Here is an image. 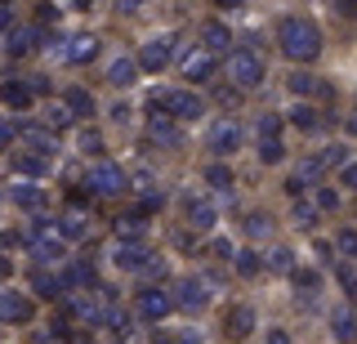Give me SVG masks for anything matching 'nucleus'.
<instances>
[{"mask_svg": "<svg viewBox=\"0 0 357 344\" xmlns=\"http://www.w3.org/2000/svg\"><path fill=\"white\" fill-rule=\"evenodd\" d=\"M31 98H36V90H31V85H22V81H5V85H0V103L14 107V112L31 107Z\"/></svg>", "mask_w": 357, "mask_h": 344, "instance_id": "nucleus-17", "label": "nucleus"}, {"mask_svg": "<svg viewBox=\"0 0 357 344\" xmlns=\"http://www.w3.org/2000/svg\"><path fill=\"white\" fill-rule=\"evenodd\" d=\"M295 219H299V228H312V219H317V210H312V206H295Z\"/></svg>", "mask_w": 357, "mask_h": 344, "instance_id": "nucleus-42", "label": "nucleus"}, {"mask_svg": "<svg viewBox=\"0 0 357 344\" xmlns=\"http://www.w3.org/2000/svg\"><path fill=\"white\" fill-rule=\"evenodd\" d=\"M232 260H237V273H241V277H255V273L264 269V264H259V255H255V250H241V255H232Z\"/></svg>", "mask_w": 357, "mask_h": 344, "instance_id": "nucleus-37", "label": "nucleus"}, {"mask_svg": "<svg viewBox=\"0 0 357 344\" xmlns=\"http://www.w3.org/2000/svg\"><path fill=\"white\" fill-rule=\"evenodd\" d=\"M241 228H245V237H268V215H264V210H250Z\"/></svg>", "mask_w": 357, "mask_h": 344, "instance_id": "nucleus-36", "label": "nucleus"}, {"mask_svg": "<svg viewBox=\"0 0 357 344\" xmlns=\"http://www.w3.org/2000/svg\"><path fill=\"white\" fill-rule=\"evenodd\" d=\"M9 202H14L18 210H40V206H45V188L31 184V179H22V184L9 188Z\"/></svg>", "mask_w": 357, "mask_h": 344, "instance_id": "nucleus-14", "label": "nucleus"}, {"mask_svg": "<svg viewBox=\"0 0 357 344\" xmlns=\"http://www.w3.org/2000/svg\"><path fill=\"white\" fill-rule=\"evenodd\" d=\"M349 130H353V135H357V107H353V117H349Z\"/></svg>", "mask_w": 357, "mask_h": 344, "instance_id": "nucleus-55", "label": "nucleus"}, {"mask_svg": "<svg viewBox=\"0 0 357 344\" xmlns=\"http://www.w3.org/2000/svg\"><path fill=\"white\" fill-rule=\"evenodd\" d=\"M9 59H27L31 50H36V31L31 27H9Z\"/></svg>", "mask_w": 357, "mask_h": 344, "instance_id": "nucleus-19", "label": "nucleus"}, {"mask_svg": "<svg viewBox=\"0 0 357 344\" xmlns=\"http://www.w3.org/2000/svg\"><path fill=\"white\" fill-rule=\"evenodd\" d=\"M255 139H282V117L264 112L259 121H255Z\"/></svg>", "mask_w": 357, "mask_h": 344, "instance_id": "nucleus-30", "label": "nucleus"}, {"mask_svg": "<svg viewBox=\"0 0 357 344\" xmlns=\"http://www.w3.org/2000/svg\"><path fill=\"white\" fill-rule=\"evenodd\" d=\"M277 50H282L290 63H312L321 54V27L304 14H290V18L277 23Z\"/></svg>", "mask_w": 357, "mask_h": 344, "instance_id": "nucleus-1", "label": "nucleus"}, {"mask_svg": "<svg viewBox=\"0 0 357 344\" xmlns=\"http://www.w3.org/2000/svg\"><path fill=\"white\" fill-rule=\"evenodd\" d=\"M215 5H219V9H241L245 0H215Z\"/></svg>", "mask_w": 357, "mask_h": 344, "instance_id": "nucleus-54", "label": "nucleus"}, {"mask_svg": "<svg viewBox=\"0 0 357 344\" xmlns=\"http://www.w3.org/2000/svg\"><path fill=\"white\" fill-rule=\"evenodd\" d=\"M67 313H72V317H81V322H98V304H94L89 295H76L72 304H67Z\"/></svg>", "mask_w": 357, "mask_h": 344, "instance_id": "nucleus-31", "label": "nucleus"}, {"mask_svg": "<svg viewBox=\"0 0 357 344\" xmlns=\"http://www.w3.org/2000/svg\"><path fill=\"white\" fill-rule=\"evenodd\" d=\"M165 117H170V121H201V117H206V98L192 94V90H170Z\"/></svg>", "mask_w": 357, "mask_h": 344, "instance_id": "nucleus-8", "label": "nucleus"}, {"mask_svg": "<svg viewBox=\"0 0 357 344\" xmlns=\"http://www.w3.org/2000/svg\"><path fill=\"white\" fill-rule=\"evenodd\" d=\"M67 112L94 117V94H89V90H67Z\"/></svg>", "mask_w": 357, "mask_h": 344, "instance_id": "nucleus-25", "label": "nucleus"}, {"mask_svg": "<svg viewBox=\"0 0 357 344\" xmlns=\"http://www.w3.org/2000/svg\"><path fill=\"white\" fill-rule=\"evenodd\" d=\"M344 152H349V148H344V143H331V148L321 152V165H344V161H349V157H344Z\"/></svg>", "mask_w": 357, "mask_h": 344, "instance_id": "nucleus-39", "label": "nucleus"}, {"mask_svg": "<svg viewBox=\"0 0 357 344\" xmlns=\"http://www.w3.org/2000/svg\"><path fill=\"white\" fill-rule=\"evenodd\" d=\"M264 344H290V331L286 327H273V331H268V340Z\"/></svg>", "mask_w": 357, "mask_h": 344, "instance_id": "nucleus-47", "label": "nucleus"}, {"mask_svg": "<svg viewBox=\"0 0 357 344\" xmlns=\"http://www.w3.org/2000/svg\"><path fill=\"white\" fill-rule=\"evenodd\" d=\"M290 121H295L299 130H317L321 126V112H317V107H308V103H295V107H290Z\"/></svg>", "mask_w": 357, "mask_h": 344, "instance_id": "nucleus-27", "label": "nucleus"}, {"mask_svg": "<svg viewBox=\"0 0 357 344\" xmlns=\"http://www.w3.org/2000/svg\"><path fill=\"white\" fill-rule=\"evenodd\" d=\"M340 188H357V161H344L340 165Z\"/></svg>", "mask_w": 357, "mask_h": 344, "instance_id": "nucleus-40", "label": "nucleus"}, {"mask_svg": "<svg viewBox=\"0 0 357 344\" xmlns=\"http://www.w3.org/2000/svg\"><path fill=\"white\" fill-rule=\"evenodd\" d=\"M206 148L215 152V157H228V152H237L241 148V126L232 117H219L215 126L206 130Z\"/></svg>", "mask_w": 357, "mask_h": 344, "instance_id": "nucleus-6", "label": "nucleus"}, {"mask_svg": "<svg viewBox=\"0 0 357 344\" xmlns=\"http://www.w3.org/2000/svg\"><path fill=\"white\" fill-rule=\"evenodd\" d=\"M178 72H183V81H210L215 76V54L210 50H201V45H192V50H183V59H178Z\"/></svg>", "mask_w": 357, "mask_h": 344, "instance_id": "nucleus-9", "label": "nucleus"}, {"mask_svg": "<svg viewBox=\"0 0 357 344\" xmlns=\"http://www.w3.org/2000/svg\"><path fill=\"white\" fill-rule=\"evenodd\" d=\"M178 206H183V224L192 228V232H210V228L219 224V206L210 202V197H197L192 193V197H183Z\"/></svg>", "mask_w": 357, "mask_h": 344, "instance_id": "nucleus-5", "label": "nucleus"}, {"mask_svg": "<svg viewBox=\"0 0 357 344\" xmlns=\"http://www.w3.org/2000/svg\"><path fill=\"white\" fill-rule=\"evenodd\" d=\"M67 121H72V112H67V107H50V126H54V130H63Z\"/></svg>", "mask_w": 357, "mask_h": 344, "instance_id": "nucleus-43", "label": "nucleus"}, {"mask_svg": "<svg viewBox=\"0 0 357 344\" xmlns=\"http://www.w3.org/2000/svg\"><path fill=\"white\" fill-rule=\"evenodd\" d=\"M94 54H98V40L94 36H72V40H67V50H63V59L67 63H89Z\"/></svg>", "mask_w": 357, "mask_h": 344, "instance_id": "nucleus-20", "label": "nucleus"}, {"mask_svg": "<svg viewBox=\"0 0 357 344\" xmlns=\"http://www.w3.org/2000/svg\"><path fill=\"white\" fill-rule=\"evenodd\" d=\"M139 5H143V0H121V14H134Z\"/></svg>", "mask_w": 357, "mask_h": 344, "instance_id": "nucleus-53", "label": "nucleus"}, {"mask_svg": "<svg viewBox=\"0 0 357 344\" xmlns=\"http://www.w3.org/2000/svg\"><path fill=\"white\" fill-rule=\"evenodd\" d=\"M31 286H36V295H45V299H59V291H63V282L54 273H45V264L36 269V277H31Z\"/></svg>", "mask_w": 357, "mask_h": 344, "instance_id": "nucleus-24", "label": "nucleus"}, {"mask_svg": "<svg viewBox=\"0 0 357 344\" xmlns=\"http://www.w3.org/2000/svg\"><path fill=\"white\" fill-rule=\"evenodd\" d=\"M134 308H139L143 322H165V317H170V308H174V299L165 295V291H156V286H148V291H139Z\"/></svg>", "mask_w": 357, "mask_h": 344, "instance_id": "nucleus-10", "label": "nucleus"}, {"mask_svg": "<svg viewBox=\"0 0 357 344\" xmlns=\"http://www.w3.org/2000/svg\"><path fill=\"white\" fill-rule=\"evenodd\" d=\"M76 143H81V152L85 157H98V152H103V135H98V130H81V135H76Z\"/></svg>", "mask_w": 357, "mask_h": 344, "instance_id": "nucleus-35", "label": "nucleus"}, {"mask_svg": "<svg viewBox=\"0 0 357 344\" xmlns=\"http://www.w3.org/2000/svg\"><path fill=\"white\" fill-rule=\"evenodd\" d=\"M201 50H210V54H223V50H232V31L219 23V18H210L206 27H201Z\"/></svg>", "mask_w": 357, "mask_h": 344, "instance_id": "nucleus-16", "label": "nucleus"}, {"mask_svg": "<svg viewBox=\"0 0 357 344\" xmlns=\"http://www.w3.org/2000/svg\"><path fill=\"white\" fill-rule=\"evenodd\" d=\"M107 260H112V269H121V273H139L143 264H148V250H143V241L116 237V241H112V250H107Z\"/></svg>", "mask_w": 357, "mask_h": 344, "instance_id": "nucleus-7", "label": "nucleus"}, {"mask_svg": "<svg viewBox=\"0 0 357 344\" xmlns=\"http://www.w3.org/2000/svg\"><path fill=\"white\" fill-rule=\"evenodd\" d=\"M148 130H152V139H161V143H178V130H174L170 117H148Z\"/></svg>", "mask_w": 357, "mask_h": 344, "instance_id": "nucleus-29", "label": "nucleus"}, {"mask_svg": "<svg viewBox=\"0 0 357 344\" xmlns=\"http://www.w3.org/2000/svg\"><path fill=\"white\" fill-rule=\"evenodd\" d=\"M22 139H27V148H31V152H40V157H54V139L45 135V130L27 126V130H22Z\"/></svg>", "mask_w": 357, "mask_h": 344, "instance_id": "nucleus-26", "label": "nucleus"}, {"mask_svg": "<svg viewBox=\"0 0 357 344\" xmlns=\"http://www.w3.org/2000/svg\"><path fill=\"white\" fill-rule=\"evenodd\" d=\"M126 170L121 165H112V161H94L85 170V188L89 193H98V197H116V193H126Z\"/></svg>", "mask_w": 357, "mask_h": 344, "instance_id": "nucleus-3", "label": "nucleus"}, {"mask_svg": "<svg viewBox=\"0 0 357 344\" xmlns=\"http://www.w3.org/2000/svg\"><path fill=\"white\" fill-rule=\"evenodd\" d=\"M268 264H273V269H282V273H290V269H295V255H290L286 246H277L273 255H268Z\"/></svg>", "mask_w": 357, "mask_h": 344, "instance_id": "nucleus-38", "label": "nucleus"}, {"mask_svg": "<svg viewBox=\"0 0 357 344\" xmlns=\"http://www.w3.org/2000/svg\"><path fill=\"white\" fill-rule=\"evenodd\" d=\"M259 161H264V165H277V161H286V148H282V139H259Z\"/></svg>", "mask_w": 357, "mask_h": 344, "instance_id": "nucleus-32", "label": "nucleus"}, {"mask_svg": "<svg viewBox=\"0 0 357 344\" xmlns=\"http://www.w3.org/2000/svg\"><path fill=\"white\" fill-rule=\"evenodd\" d=\"M9 139H14V126H9V117H0V148H5Z\"/></svg>", "mask_w": 357, "mask_h": 344, "instance_id": "nucleus-49", "label": "nucleus"}, {"mask_svg": "<svg viewBox=\"0 0 357 344\" xmlns=\"http://www.w3.org/2000/svg\"><path fill=\"white\" fill-rule=\"evenodd\" d=\"M0 322H9V327H22V322H31V299L22 291H9V286H0Z\"/></svg>", "mask_w": 357, "mask_h": 344, "instance_id": "nucleus-12", "label": "nucleus"}, {"mask_svg": "<svg viewBox=\"0 0 357 344\" xmlns=\"http://www.w3.org/2000/svg\"><path fill=\"white\" fill-rule=\"evenodd\" d=\"M174 344H210L206 336H201V331H178V340Z\"/></svg>", "mask_w": 357, "mask_h": 344, "instance_id": "nucleus-46", "label": "nucleus"}, {"mask_svg": "<svg viewBox=\"0 0 357 344\" xmlns=\"http://www.w3.org/2000/svg\"><path fill=\"white\" fill-rule=\"evenodd\" d=\"M210 255H219V260H232V241H210Z\"/></svg>", "mask_w": 357, "mask_h": 344, "instance_id": "nucleus-44", "label": "nucleus"}, {"mask_svg": "<svg viewBox=\"0 0 357 344\" xmlns=\"http://www.w3.org/2000/svg\"><path fill=\"white\" fill-rule=\"evenodd\" d=\"M174 304L188 308V313H201V308L210 304V286L201 282V277H183V282L174 286Z\"/></svg>", "mask_w": 357, "mask_h": 344, "instance_id": "nucleus-11", "label": "nucleus"}, {"mask_svg": "<svg viewBox=\"0 0 357 344\" xmlns=\"http://www.w3.org/2000/svg\"><path fill=\"white\" fill-rule=\"evenodd\" d=\"M5 27H14V5L0 0V31H5Z\"/></svg>", "mask_w": 357, "mask_h": 344, "instance_id": "nucleus-45", "label": "nucleus"}, {"mask_svg": "<svg viewBox=\"0 0 357 344\" xmlns=\"http://www.w3.org/2000/svg\"><path fill=\"white\" fill-rule=\"evenodd\" d=\"M170 59H174V31H156V36L143 40V50H139V68H148V72H161V68H170Z\"/></svg>", "mask_w": 357, "mask_h": 344, "instance_id": "nucleus-4", "label": "nucleus"}, {"mask_svg": "<svg viewBox=\"0 0 357 344\" xmlns=\"http://www.w3.org/2000/svg\"><path fill=\"white\" fill-rule=\"evenodd\" d=\"M9 273H14V260H5V255H0V282H5Z\"/></svg>", "mask_w": 357, "mask_h": 344, "instance_id": "nucleus-51", "label": "nucleus"}, {"mask_svg": "<svg viewBox=\"0 0 357 344\" xmlns=\"http://www.w3.org/2000/svg\"><path fill=\"white\" fill-rule=\"evenodd\" d=\"M340 14H349V18H353V14H357V0H340Z\"/></svg>", "mask_w": 357, "mask_h": 344, "instance_id": "nucleus-52", "label": "nucleus"}, {"mask_svg": "<svg viewBox=\"0 0 357 344\" xmlns=\"http://www.w3.org/2000/svg\"><path fill=\"white\" fill-rule=\"evenodd\" d=\"M223 331H228L232 340H245V336L255 331V308H250V304H232L228 317H223Z\"/></svg>", "mask_w": 357, "mask_h": 344, "instance_id": "nucleus-13", "label": "nucleus"}, {"mask_svg": "<svg viewBox=\"0 0 357 344\" xmlns=\"http://www.w3.org/2000/svg\"><path fill=\"white\" fill-rule=\"evenodd\" d=\"M67 282H76V286H85V291H94V286H98V273L89 269V264L76 260V264H72V277H67Z\"/></svg>", "mask_w": 357, "mask_h": 344, "instance_id": "nucleus-34", "label": "nucleus"}, {"mask_svg": "<svg viewBox=\"0 0 357 344\" xmlns=\"http://www.w3.org/2000/svg\"><path fill=\"white\" fill-rule=\"evenodd\" d=\"M134 76H139V63H134L130 54H116V59L107 63V81L116 85V90H130V85H134Z\"/></svg>", "mask_w": 357, "mask_h": 344, "instance_id": "nucleus-15", "label": "nucleus"}, {"mask_svg": "<svg viewBox=\"0 0 357 344\" xmlns=\"http://www.w3.org/2000/svg\"><path fill=\"white\" fill-rule=\"evenodd\" d=\"M290 282H295L304 295H317V291H321V273H312V269H299V264L290 269Z\"/></svg>", "mask_w": 357, "mask_h": 344, "instance_id": "nucleus-23", "label": "nucleus"}, {"mask_svg": "<svg viewBox=\"0 0 357 344\" xmlns=\"http://www.w3.org/2000/svg\"><path fill=\"white\" fill-rule=\"evenodd\" d=\"M54 232H59L63 241H76V237H85V219L72 210V215H63V219H59V228H54Z\"/></svg>", "mask_w": 357, "mask_h": 344, "instance_id": "nucleus-28", "label": "nucleus"}, {"mask_svg": "<svg viewBox=\"0 0 357 344\" xmlns=\"http://www.w3.org/2000/svg\"><path fill=\"white\" fill-rule=\"evenodd\" d=\"M286 90L299 94V98H308V94H326V85H317V76H308V72H290L286 76Z\"/></svg>", "mask_w": 357, "mask_h": 344, "instance_id": "nucleus-21", "label": "nucleus"}, {"mask_svg": "<svg viewBox=\"0 0 357 344\" xmlns=\"http://www.w3.org/2000/svg\"><path fill=\"white\" fill-rule=\"evenodd\" d=\"M331 331L340 344H353L357 340V313L353 308H331Z\"/></svg>", "mask_w": 357, "mask_h": 344, "instance_id": "nucleus-18", "label": "nucleus"}, {"mask_svg": "<svg viewBox=\"0 0 357 344\" xmlns=\"http://www.w3.org/2000/svg\"><path fill=\"white\" fill-rule=\"evenodd\" d=\"M340 250H349V255L357 250V232H344V237H340Z\"/></svg>", "mask_w": 357, "mask_h": 344, "instance_id": "nucleus-50", "label": "nucleus"}, {"mask_svg": "<svg viewBox=\"0 0 357 344\" xmlns=\"http://www.w3.org/2000/svg\"><path fill=\"white\" fill-rule=\"evenodd\" d=\"M206 184L215 188V193H228V188H232V170H228L223 161H210V165H206Z\"/></svg>", "mask_w": 357, "mask_h": 344, "instance_id": "nucleus-22", "label": "nucleus"}, {"mask_svg": "<svg viewBox=\"0 0 357 344\" xmlns=\"http://www.w3.org/2000/svg\"><path fill=\"white\" fill-rule=\"evenodd\" d=\"M36 18H40V23H54V18H59V5H50V0H45V5H40V14H36Z\"/></svg>", "mask_w": 357, "mask_h": 344, "instance_id": "nucleus-48", "label": "nucleus"}, {"mask_svg": "<svg viewBox=\"0 0 357 344\" xmlns=\"http://www.w3.org/2000/svg\"><path fill=\"white\" fill-rule=\"evenodd\" d=\"M228 81L237 85V90L264 85V59L255 50H228Z\"/></svg>", "mask_w": 357, "mask_h": 344, "instance_id": "nucleus-2", "label": "nucleus"}, {"mask_svg": "<svg viewBox=\"0 0 357 344\" xmlns=\"http://www.w3.org/2000/svg\"><path fill=\"white\" fill-rule=\"evenodd\" d=\"M317 206L321 210H335V206H340V193H335V188H321V193H317Z\"/></svg>", "mask_w": 357, "mask_h": 344, "instance_id": "nucleus-41", "label": "nucleus"}, {"mask_svg": "<svg viewBox=\"0 0 357 344\" xmlns=\"http://www.w3.org/2000/svg\"><path fill=\"white\" fill-rule=\"evenodd\" d=\"M50 161L54 157H40V152H31V157H14V165H18L22 174H45V170H50Z\"/></svg>", "mask_w": 357, "mask_h": 344, "instance_id": "nucleus-33", "label": "nucleus"}]
</instances>
